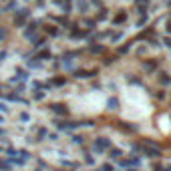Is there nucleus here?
<instances>
[{"label": "nucleus", "mask_w": 171, "mask_h": 171, "mask_svg": "<svg viewBox=\"0 0 171 171\" xmlns=\"http://www.w3.org/2000/svg\"><path fill=\"white\" fill-rule=\"evenodd\" d=\"M107 157H109L111 161H119V159L123 157V151H121L119 147H111L109 151H107Z\"/></svg>", "instance_id": "nucleus-5"}, {"label": "nucleus", "mask_w": 171, "mask_h": 171, "mask_svg": "<svg viewBox=\"0 0 171 171\" xmlns=\"http://www.w3.org/2000/svg\"><path fill=\"white\" fill-rule=\"evenodd\" d=\"M0 123H4V117H2V115H0Z\"/></svg>", "instance_id": "nucleus-33"}, {"label": "nucleus", "mask_w": 171, "mask_h": 171, "mask_svg": "<svg viewBox=\"0 0 171 171\" xmlns=\"http://www.w3.org/2000/svg\"><path fill=\"white\" fill-rule=\"evenodd\" d=\"M139 151L143 153L145 157H149V159H159V157H161V149L159 147H153V145H143Z\"/></svg>", "instance_id": "nucleus-4"}, {"label": "nucleus", "mask_w": 171, "mask_h": 171, "mask_svg": "<svg viewBox=\"0 0 171 171\" xmlns=\"http://www.w3.org/2000/svg\"><path fill=\"white\" fill-rule=\"evenodd\" d=\"M103 18H107V8H103L101 14H99V20H103Z\"/></svg>", "instance_id": "nucleus-24"}, {"label": "nucleus", "mask_w": 171, "mask_h": 171, "mask_svg": "<svg viewBox=\"0 0 171 171\" xmlns=\"http://www.w3.org/2000/svg\"><path fill=\"white\" fill-rule=\"evenodd\" d=\"M155 97H157V99H161V101H163V99H165V91H161V93H157V95H155Z\"/></svg>", "instance_id": "nucleus-30"}, {"label": "nucleus", "mask_w": 171, "mask_h": 171, "mask_svg": "<svg viewBox=\"0 0 171 171\" xmlns=\"http://www.w3.org/2000/svg\"><path fill=\"white\" fill-rule=\"evenodd\" d=\"M139 165H141V159H139V157H135V155L121 157V159H119V167H123V169H137Z\"/></svg>", "instance_id": "nucleus-3"}, {"label": "nucleus", "mask_w": 171, "mask_h": 171, "mask_svg": "<svg viewBox=\"0 0 171 171\" xmlns=\"http://www.w3.org/2000/svg\"><path fill=\"white\" fill-rule=\"evenodd\" d=\"M113 147V145H111V139H107V137H97L95 141H93V151L95 153H107L109 151V149Z\"/></svg>", "instance_id": "nucleus-2"}, {"label": "nucleus", "mask_w": 171, "mask_h": 171, "mask_svg": "<svg viewBox=\"0 0 171 171\" xmlns=\"http://www.w3.org/2000/svg\"><path fill=\"white\" fill-rule=\"evenodd\" d=\"M46 135H49V131L42 127V129H38L36 131V141H42V139H46Z\"/></svg>", "instance_id": "nucleus-14"}, {"label": "nucleus", "mask_w": 171, "mask_h": 171, "mask_svg": "<svg viewBox=\"0 0 171 171\" xmlns=\"http://www.w3.org/2000/svg\"><path fill=\"white\" fill-rule=\"evenodd\" d=\"M127 81H129L131 85H141V79H137V76H129L127 75Z\"/></svg>", "instance_id": "nucleus-19"}, {"label": "nucleus", "mask_w": 171, "mask_h": 171, "mask_svg": "<svg viewBox=\"0 0 171 171\" xmlns=\"http://www.w3.org/2000/svg\"><path fill=\"white\" fill-rule=\"evenodd\" d=\"M0 169H2V171H12L14 167H12V163L4 157V159H0Z\"/></svg>", "instance_id": "nucleus-8"}, {"label": "nucleus", "mask_w": 171, "mask_h": 171, "mask_svg": "<svg viewBox=\"0 0 171 171\" xmlns=\"http://www.w3.org/2000/svg\"><path fill=\"white\" fill-rule=\"evenodd\" d=\"M167 32L171 34V20H169V22H167Z\"/></svg>", "instance_id": "nucleus-32"}, {"label": "nucleus", "mask_w": 171, "mask_h": 171, "mask_svg": "<svg viewBox=\"0 0 171 171\" xmlns=\"http://www.w3.org/2000/svg\"><path fill=\"white\" fill-rule=\"evenodd\" d=\"M163 44H165V46H169V49H171V38H169V36H165V38H163Z\"/></svg>", "instance_id": "nucleus-25"}, {"label": "nucleus", "mask_w": 171, "mask_h": 171, "mask_svg": "<svg viewBox=\"0 0 171 171\" xmlns=\"http://www.w3.org/2000/svg\"><path fill=\"white\" fill-rule=\"evenodd\" d=\"M103 50H105L103 46H93V53H103Z\"/></svg>", "instance_id": "nucleus-28"}, {"label": "nucleus", "mask_w": 171, "mask_h": 171, "mask_svg": "<svg viewBox=\"0 0 171 171\" xmlns=\"http://www.w3.org/2000/svg\"><path fill=\"white\" fill-rule=\"evenodd\" d=\"M125 18H127V12H119V14L115 16L113 24H121V22H125Z\"/></svg>", "instance_id": "nucleus-11"}, {"label": "nucleus", "mask_w": 171, "mask_h": 171, "mask_svg": "<svg viewBox=\"0 0 171 171\" xmlns=\"http://www.w3.org/2000/svg\"><path fill=\"white\" fill-rule=\"evenodd\" d=\"M85 163H87V165H91V167H93V165H95L97 161H95V157H93L91 153H85Z\"/></svg>", "instance_id": "nucleus-16"}, {"label": "nucleus", "mask_w": 171, "mask_h": 171, "mask_svg": "<svg viewBox=\"0 0 171 171\" xmlns=\"http://www.w3.org/2000/svg\"><path fill=\"white\" fill-rule=\"evenodd\" d=\"M163 2H165V4H171V0H163Z\"/></svg>", "instance_id": "nucleus-34"}, {"label": "nucleus", "mask_w": 171, "mask_h": 171, "mask_svg": "<svg viewBox=\"0 0 171 171\" xmlns=\"http://www.w3.org/2000/svg\"><path fill=\"white\" fill-rule=\"evenodd\" d=\"M111 38H113L115 42H117V40H121V38H123V32H111Z\"/></svg>", "instance_id": "nucleus-20"}, {"label": "nucleus", "mask_w": 171, "mask_h": 171, "mask_svg": "<svg viewBox=\"0 0 171 171\" xmlns=\"http://www.w3.org/2000/svg\"><path fill=\"white\" fill-rule=\"evenodd\" d=\"M143 68H145L147 72H153V71L157 68V62H155V61H147V62H143Z\"/></svg>", "instance_id": "nucleus-10"}, {"label": "nucleus", "mask_w": 171, "mask_h": 171, "mask_svg": "<svg viewBox=\"0 0 171 171\" xmlns=\"http://www.w3.org/2000/svg\"><path fill=\"white\" fill-rule=\"evenodd\" d=\"M137 12H139L141 16H143V14H147V6H137Z\"/></svg>", "instance_id": "nucleus-22"}, {"label": "nucleus", "mask_w": 171, "mask_h": 171, "mask_svg": "<svg viewBox=\"0 0 171 171\" xmlns=\"http://www.w3.org/2000/svg\"><path fill=\"white\" fill-rule=\"evenodd\" d=\"M6 159L12 163V167H24L32 155L28 151H16V149H6Z\"/></svg>", "instance_id": "nucleus-1"}, {"label": "nucleus", "mask_w": 171, "mask_h": 171, "mask_svg": "<svg viewBox=\"0 0 171 171\" xmlns=\"http://www.w3.org/2000/svg\"><path fill=\"white\" fill-rule=\"evenodd\" d=\"M145 50H147V49H145V46H139V49H137V54H139V57H141V54H145Z\"/></svg>", "instance_id": "nucleus-26"}, {"label": "nucleus", "mask_w": 171, "mask_h": 171, "mask_svg": "<svg viewBox=\"0 0 171 171\" xmlns=\"http://www.w3.org/2000/svg\"><path fill=\"white\" fill-rule=\"evenodd\" d=\"M97 171H117V169H115L113 163H103V165H99V169H97Z\"/></svg>", "instance_id": "nucleus-13"}, {"label": "nucleus", "mask_w": 171, "mask_h": 171, "mask_svg": "<svg viewBox=\"0 0 171 171\" xmlns=\"http://www.w3.org/2000/svg\"><path fill=\"white\" fill-rule=\"evenodd\" d=\"M0 111H2V113H6V111H10V109H8V107L4 105V103H0Z\"/></svg>", "instance_id": "nucleus-29"}, {"label": "nucleus", "mask_w": 171, "mask_h": 171, "mask_svg": "<svg viewBox=\"0 0 171 171\" xmlns=\"http://www.w3.org/2000/svg\"><path fill=\"white\" fill-rule=\"evenodd\" d=\"M161 171H171V165H167V167H161Z\"/></svg>", "instance_id": "nucleus-31"}, {"label": "nucleus", "mask_w": 171, "mask_h": 171, "mask_svg": "<svg viewBox=\"0 0 171 171\" xmlns=\"http://www.w3.org/2000/svg\"><path fill=\"white\" fill-rule=\"evenodd\" d=\"M93 75H97L95 71H91V72H87V71H79L76 72V76H79V79H89V76H93Z\"/></svg>", "instance_id": "nucleus-15"}, {"label": "nucleus", "mask_w": 171, "mask_h": 171, "mask_svg": "<svg viewBox=\"0 0 171 171\" xmlns=\"http://www.w3.org/2000/svg\"><path fill=\"white\" fill-rule=\"evenodd\" d=\"M53 111H54V113H58V115H68V109L65 105H61V103H58V105H53Z\"/></svg>", "instance_id": "nucleus-7"}, {"label": "nucleus", "mask_w": 171, "mask_h": 171, "mask_svg": "<svg viewBox=\"0 0 171 171\" xmlns=\"http://www.w3.org/2000/svg\"><path fill=\"white\" fill-rule=\"evenodd\" d=\"M131 46H133V42H129V44H125V46H121V49H119V53H121V54H125V53H129V50H131Z\"/></svg>", "instance_id": "nucleus-18"}, {"label": "nucleus", "mask_w": 171, "mask_h": 171, "mask_svg": "<svg viewBox=\"0 0 171 171\" xmlns=\"http://www.w3.org/2000/svg\"><path fill=\"white\" fill-rule=\"evenodd\" d=\"M91 171H93V169H91Z\"/></svg>", "instance_id": "nucleus-35"}, {"label": "nucleus", "mask_w": 171, "mask_h": 171, "mask_svg": "<svg viewBox=\"0 0 171 171\" xmlns=\"http://www.w3.org/2000/svg\"><path fill=\"white\" fill-rule=\"evenodd\" d=\"M147 20H149V16H147V14H143V16H141L139 20H137V26L141 28V26H143V24H147Z\"/></svg>", "instance_id": "nucleus-17"}, {"label": "nucleus", "mask_w": 171, "mask_h": 171, "mask_svg": "<svg viewBox=\"0 0 171 171\" xmlns=\"http://www.w3.org/2000/svg\"><path fill=\"white\" fill-rule=\"evenodd\" d=\"M157 79H159V83L163 85V87H169V85H171V76H169V72H159V75H157Z\"/></svg>", "instance_id": "nucleus-6"}, {"label": "nucleus", "mask_w": 171, "mask_h": 171, "mask_svg": "<svg viewBox=\"0 0 171 171\" xmlns=\"http://www.w3.org/2000/svg\"><path fill=\"white\" fill-rule=\"evenodd\" d=\"M46 137H49L50 141H57V139H58V135H57V133H50V135H46Z\"/></svg>", "instance_id": "nucleus-27"}, {"label": "nucleus", "mask_w": 171, "mask_h": 171, "mask_svg": "<svg viewBox=\"0 0 171 171\" xmlns=\"http://www.w3.org/2000/svg\"><path fill=\"white\" fill-rule=\"evenodd\" d=\"M20 121L28 123V121H30V115H28V113H20Z\"/></svg>", "instance_id": "nucleus-21"}, {"label": "nucleus", "mask_w": 171, "mask_h": 171, "mask_svg": "<svg viewBox=\"0 0 171 171\" xmlns=\"http://www.w3.org/2000/svg\"><path fill=\"white\" fill-rule=\"evenodd\" d=\"M135 2H137V6H147L151 0H135Z\"/></svg>", "instance_id": "nucleus-23"}, {"label": "nucleus", "mask_w": 171, "mask_h": 171, "mask_svg": "<svg viewBox=\"0 0 171 171\" xmlns=\"http://www.w3.org/2000/svg\"><path fill=\"white\" fill-rule=\"evenodd\" d=\"M71 143H75V145H83V143H85V137H83V135H72V137H71Z\"/></svg>", "instance_id": "nucleus-12"}, {"label": "nucleus", "mask_w": 171, "mask_h": 171, "mask_svg": "<svg viewBox=\"0 0 171 171\" xmlns=\"http://www.w3.org/2000/svg\"><path fill=\"white\" fill-rule=\"evenodd\" d=\"M107 107H109L111 111H115V109H119V99L117 97H111L109 101H107Z\"/></svg>", "instance_id": "nucleus-9"}]
</instances>
